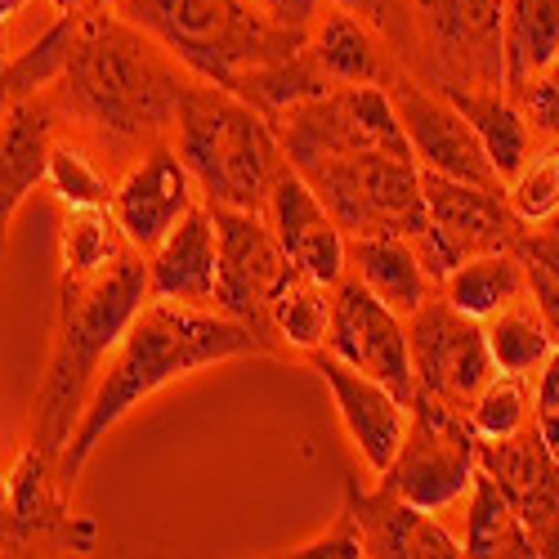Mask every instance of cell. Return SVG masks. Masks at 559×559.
I'll list each match as a JSON object with an SVG mask.
<instances>
[{
	"instance_id": "cell-34",
	"label": "cell",
	"mask_w": 559,
	"mask_h": 559,
	"mask_svg": "<svg viewBox=\"0 0 559 559\" xmlns=\"http://www.w3.org/2000/svg\"><path fill=\"white\" fill-rule=\"evenodd\" d=\"M332 5L349 10L354 19H362L377 32L399 68H407L412 76L426 72V50H421V32H416L412 0H332Z\"/></svg>"
},
{
	"instance_id": "cell-20",
	"label": "cell",
	"mask_w": 559,
	"mask_h": 559,
	"mask_svg": "<svg viewBox=\"0 0 559 559\" xmlns=\"http://www.w3.org/2000/svg\"><path fill=\"white\" fill-rule=\"evenodd\" d=\"M144 260L153 300L215 309V219L206 202L183 215Z\"/></svg>"
},
{
	"instance_id": "cell-10",
	"label": "cell",
	"mask_w": 559,
	"mask_h": 559,
	"mask_svg": "<svg viewBox=\"0 0 559 559\" xmlns=\"http://www.w3.org/2000/svg\"><path fill=\"white\" fill-rule=\"evenodd\" d=\"M407 354H412V377L416 390L448 403V407H471V399L492 381V354L484 341V322L452 309L439 292L421 300L407 318Z\"/></svg>"
},
{
	"instance_id": "cell-2",
	"label": "cell",
	"mask_w": 559,
	"mask_h": 559,
	"mask_svg": "<svg viewBox=\"0 0 559 559\" xmlns=\"http://www.w3.org/2000/svg\"><path fill=\"white\" fill-rule=\"evenodd\" d=\"M242 354H269L264 341L242 328L238 318H228L219 309H198V305H170V300H144L126 322V332L117 349L108 354L95 390L85 399L81 421L59 456V475L72 484L90 452L104 443V435L126 421V416L153 399L157 390L193 377V371L224 362V358H242Z\"/></svg>"
},
{
	"instance_id": "cell-44",
	"label": "cell",
	"mask_w": 559,
	"mask_h": 559,
	"mask_svg": "<svg viewBox=\"0 0 559 559\" xmlns=\"http://www.w3.org/2000/svg\"><path fill=\"white\" fill-rule=\"evenodd\" d=\"M50 5H55L59 14H68V10H85V5H90V0H50Z\"/></svg>"
},
{
	"instance_id": "cell-27",
	"label": "cell",
	"mask_w": 559,
	"mask_h": 559,
	"mask_svg": "<svg viewBox=\"0 0 559 559\" xmlns=\"http://www.w3.org/2000/svg\"><path fill=\"white\" fill-rule=\"evenodd\" d=\"M524 264L515 251H492V255H475V260H465L456 264L443 283H439V296L461 309V313H471V318H492L497 309H506L515 296H524Z\"/></svg>"
},
{
	"instance_id": "cell-32",
	"label": "cell",
	"mask_w": 559,
	"mask_h": 559,
	"mask_svg": "<svg viewBox=\"0 0 559 559\" xmlns=\"http://www.w3.org/2000/svg\"><path fill=\"white\" fill-rule=\"evenodd\" d=\"M506 202L524 224H546L559 215V139H537L524 166L506 179Z\"/></svg>"
},
{
	"instance_id": "cell-29",
	"label": "cell",
	"mask_w": 559,
	"mask_h": 559,
	"mask_svg": "<svg viewBox=\"0 0 559 559\" xmlns=\"http://www.w3.org/2000/svg\"><path fill=\"white\" fill-rule=\"evenodd\" d=\"M273 336L300 349V354H313L328 345V328H332V287L328 283H318V277L292 269L287 273V283L277 287L273 296Z\"/></svg>"
},
{
	"instance_id": "cell-28",
	"label": "cell",
	"mask_w": 559,
	"mask_h": 559,
	"mask_svg": "<svg viewBox=\"0 0 559 559\" xmlns=\"http://www.w3.org/2000/svg\"><path fill=\"white\" fill-rule=\"evenodd\" d=\"M484 341H488L492 367L510 371V377H537L542 362L555 354V341L528 292L515 296L506 309H497L492 318H484Z\"/></svg>"
},
{
	"instance_id": "cell-23",
	"label": "cell",
	"mask_w": 559,
	"mask_h": 559,
	"mask_svg": "<svg viewBox=\"0 0 559 559\" xmlns=\"http://www.w3.org/2000/svg\"><path fill=\"white\" fill-rule=\"evenodd\" d=\"M452 99V108L471 121V130L479 134V144L492 162V170L501 175V183L524 166V157L537 148V134L533 126L524 121V112L515 108V99L506 95V90H475V85H435Z\"/></svg>"
},
{
	"instance_id": "cell-3",
	"label": "cell",
	"mask_w": 559,
	"mask_h": 559,
	"mask_svg": "<svg viewBox=\"0 0 559 559\" xmlns=\"http://www.w3.org/2000/svg\"><path fill=\"white\" fill-rule=\"evenodd\" d=\"M144 300H148V260L134 247H126L108 269L90 277L63 273L55 349H50V367H45V381L36 390L32 439H27L45 456L55 461L63 456L108 354L117 349L126 322Z\"/></svg>"
},
{
	"instance_id": "cell-15",
	"label": "cell",
	"mask_w": 559,
	"mask_h": 559,
	"mask_svg": "<svg viewBox=\"0 0 559 559\" xmlns=\"http://www.w3.org/2000/svg\"><path fill=\"white\" fill-rule=\"evenodd\" d=\"M198 202L202 193L170 139L144 148L121 175V183H112V215L139 255H148Z\"/></svg>"
},
{
	"instance_id": "cell-8",
	"label": "cell",
	"mask_w": 559,
	"mask_h": 559,
	"mask_svg": "<svg viewBox=\"0 0 559 559\" xmlns=\"http://www.w3.org/2000/svg\"><path fill=\"white\" fill-rule=\"evenodd\" d=\"M421 202H426V228L412 238V251L421 255L435 287L465 260L515 251L520 233L528 228L510 211L506 189H479V183L448 179L435 170H421Z\"/></svg>"
},
{
	"instance_id": "cell-43",
	"label": "cell",
	"mask_w": 559,
	"mask_h": 559,
	"mask_svg": "<svg viewBox=\"0 0 559 559\" xmlns=\"http://www.w3.org/2000/svg\"><path fill=\"white\" fill-rule=\"evenodd\" d=\"M27 10V0H0V27H5L14 14H23Z\"/></svg>"
},
{
	"instance_id": "cell-17",
	"label": "cell",
	"mask_w": 559,
	"mask_h": 559,
	"mask_svg": "<svg viewBox=\"0 0 559 559\" xmlns=\"http://www.w3.org/2000/svg\"><path fill=\"white\" fill-rule=\"evenodd\" d=\"M345 510L362 537V555L377 559H456L461 537H452L430 510L412 506L385 488H345Z\"/></svg>"
},
{
	"instance_id": "cell-16",
	"label": "cell",
	"mask_w": 559,
	"mask_h": 559,
	"mask_svg": "<svg viewBox=\"0 0 559 559\" xmlns=\"http://www.w3.org/2000/svg\"><path fill=\"white\" fill-rule=\"evenodd\" d=\"M264 219L273 228L277 247H283V255L318 277V283L336 287L345 269H349V238L341 233V224L328 215V206L318 202V193L309 189V183L292 170V162L277 170L273 189H269V202H264Z\"/></svg>"
},
{
	"instance_id": "cell-37",
	"label": "cell",
	"mask_w": 559,
	"mask_h": 559,
	"mask_svg": "<svg viewBox=\"0 0 559 559\" xmlns=\"http://www.w3.org/2000/svg\"><path fill=\"white\" fill-rule=\"evenodd\" d=\"M510 99H515L537 139H559V55L520 90H510Z\"/></svg>"
},
{
	"instance_id": "cell-6",
	"label": "cell",
	"mask_w": 559,
	"mask_h": 559,
	"mask_svg": "<svg viewBox=\"0 0 559 559\" xmlns=\"http://www.w3.org/2000/svg\"><path fill=\"white\" fill-rule=\"evenodd\" d=\"M296 170V166H292ZM345 238H416L426 228L421 166L399 148H358L296 170Z\"/></svg>"
},
{
	"instance_id": "cell-22",
	"label": "cell",
	"mask_w": 559,
	"mask_h": 559,
	"mask_svg": "<svg viewBox=\"0 0 559 559\" xmlns=\"http://www.w3.org/2000/svg\"><path fill=\"white\" fill-rule=\"evenodd\" d=\"M309 50L332 85H385L390 72L399 68L394 55L385 50V40L341 5H332L322 19H313Z\"/></svg>"
},
{
	"instance_id": "cell-39",
	"label": "cell",
	"mask_w": 559,
	"mask_h": 559,
	"mask_svg": "<svg viewBox=\"0 0 559 559\" xmlns=\"http://www.w3.org/2000/svg\"><path fill=\"white\" fill-rule=\"evenodd\" d=\"M292 555H322V559H358L362 555V537H358V528H354V520H349V510L341 506V515H336V524L322 533L318 542H309V546H296Z\"/></svg>"
},
{
	"instance_id": "cell-40",
	"label": "cell",
	"mask_w": 559,
	"mask_h": 559,
	"mask_svg": "<svg viewBox=\"0 0 559 559\" xmlns=\"http://www.w3.org/2000/svg\"><path fill=\"white\" fill-rule=\"evenodd\" d=\"M255 5H264L277 23H287V27H313V19H318V5L322 0H255Z\"/></svg>"
},
{
	"instance_id": "cell-11",
	"label": "cell",
	"mask_w": 559,
	"mask_h": 559,
	"mask_svg": "<svg viewBox=\"0 0 559 559\" xmlns=\"http://www.w3.org/2000/svg\"><path fill=\"white\" fill-rule=\"evenodd\" d=\"M412 14L426 50L421 81L506 90V59H501L506 0H412Z\"/></svg>"
},
{
	"instance_id": "cell-5",
	"label": "cell",
	"mask_w": 559,
	"mask_h": 559,
	"mask_svg": "<svg viewBox=\"0 0 559 559\" xmlns=\"http://www.w3.org/2000/svg\"><path fill=\"white\" fill-rule=\"evenodd\" d=\"M121 19L148 32L198 81L233 90L247 72L305 50L309 32L277 23L255 0H117Z\"/></svg>"
},
{
	"instance_id": "cell-21",
	"label": "cell",
	"mask_w": 559,
	"mask_h": 559,
	"mask_svg": "<svg viewBox=\"0 0 559 559\" xmlns=\"http://www.w3.org/2000/svg\"><path fill=\"white\" fill-rule=\"evenodd\" d=\"M10 484V533H14V550L27 542H63L72 550H90L95 537H76V520L68 515L63 501V475L59 461L45 456L36 443L23 448V456L14 461V471L5 475Z\"/></svg>"
},
{
	"instance_id": "cell-12",
	"label": "cell",
	"mask_w": 559,
	"mask_h": 559,
	"mask_svg": "<svg viewBox=\"0 0 559 559\" xmlns=\"http://www.w3.org/2000/svg\"><path fill=\"white\" fill-rule=\"evenodd\" d=\"M385 95L394 104L403 139H407V148L421 170L479 183V189H506L501 175L488 162V153H484V144H479V134L452 108V99L443 90H435L421 76H412L407 68H394L385 81Z\"/></svg>"
},
{
	"instance_id": "cell-33",
	"label": "cell",
	"mask_w": 559,
	"mask_h": 559,
	"mask_svg": "<svg viewBox=\"0 0 559 559\" xmlns=\"http://www.w3.org/2000/svg\"><path fill=\"white\" fill-rule=\"evenodd\" d=\"M465 421L479 439H501L515 435L533 421V377H510V371H492V381L471 399Z\"/></svg>"
},
{
	"instance_id": "cell-9",
	"label": "cell",
	"mask_w": 559,
	"mask_h": 559,
	"mask_svg": "<svg viewBox=\"0 0 559 559\" xmlns=\"http://www.w3.org/2000/svg\"><path fill=\"white\" fill-rule=\"evenodd\" d=\"M211 219H215V309L238 318L242 328H251L264 341V349H273L277 336L269 309L296 264L277 247L264 211L211 206Z\"/></svg>"
},
{
	"instance_id": "cell-13",
	"label": "cell",
	"mask_w": 559,
	"mask_h": 559,
	"mask_svg": "<svg viewBox=\"0 0 559 559\" xmlns=\"http://www.w3.org/2000/svg\"><path fill=\"white\" fill-rule=\"evenodd\" d=\"M322 349L362 371V377L381 381L399 403H412L416 377H412L403 313H394L381 296H371L358 277H341L332 287V328Z\"/></svg>"
},
{
	"instance_id": "cell-42",
	"label": "cell",
	"mask_w": 559,
	"mask_h": 559,
	"mask_svg": "<svg viewBox=\"0 0 559 559\" xmlns=\"http://www.w3.org/2000/svg\"><path fill=\"white\" fill-rule=\"evenodd\" d=\"M10 104H14V90H10V59H5V50H0V117L10 112Z\"/></svg>"
},
{
	"instance_id": "cell-45",
	"label": "cell",
	"mask_w": 559,
	"mask_h": 559,
	"mask_svg": "<svg viewBox=\"0 0 559 559\" xmlns=\"http://www.w3.org/2000/svg\"><path fill=\"white\" fill-rule=\"evenodd\" d=\"M90 5H117V0H90Z\"/></svg>"
},
{
	"instance_id": "cell-1",
	"label": "cell",
	"mask_w": 559,
	"mask_h": 559,
	"mask_svg": "<svg viewBox=\"0 0 559 559\" xmlns=\"http://www.w3.org/2000/svg\"><path fill=\"white\" fill-rule=\"evenodd\" d=\"M193 81L189 68L112 5H85L50 95L99 148L139 157L170 139L179 99Z\"/></svg>"
},
{
	"instance_id": "cell-35",
	"label": "cell",
	"mask_w": 559,
	"mask_h": 559,
	"mask_svg": "<svg viewBox=\"0 0 559 559\" xmlns=\"http://www.w3.org/2000/svg\"><path fill=\"white\" fill-rule=\"evenodd\" d=\"M76 14L81 10H68L59 14L50 27H45L19 59H10V90L14 99L23 95H36V90H50L68 63V50H72V32H76Z\"/></svg>"
},
{
	"instance_id": "cell-7",
	"label": "cell",
	"mask_w": 559,
	"mask_h": 559,
	"mask_svg": "<svg viewBox=\"0 0 559 559\" xmlns=\"http://www.w3.org/2000/svg\"><path fill=\"white\" fill-rule=\"evenodd\" d=\"M479 471V435L471 430L461 407H448L416 390L407 403V430L381 471V488L430 510L456 506Z\"/></svg>"
},
{
	"instance_id": "cell-14",
	"label": "cell",
	"mask_w": 559,
	"mask_h": 559,
	"mask_svg": "<svg viewBox=\"0 0 559 559\" xmlns=\"http://www.w3.org/2000/svg\"><path fill=\"white\" fill-rule=\"evenodd\" d=\"M479 471L515 506L542 559H559V456L528 421L515 435L479 439Z\"/></svg>"
},
{
	"instance_id": "cell-18",
	"label": "cell",
	"mask_w": 559,
	"mask_h": 559,
	"mask_svg": "<svg viewBox=\"0 0 559 559\" xmlns=\"http://www.w3.org/2000/svg\"><path fill=\"white\" fill-rule=\"evenodd\" d=\"M59 104L50 90H36L10 104L0 117V251H5V228L19 215V206L45 183V166H50V148L59 139Z\"/></svg>"
},
{
	"instance_id": "cell-38",
	"label": "cell",
	"mask_w": 559,
	"mask_h": 559,
	"mask_svg": "<svg viewBox=\"0 0 559 559\" xmlns=\"http://www.w3.org/2000/svg\"><path fill=\"white\" fill-rule=\"evenodd\" d=\"M533 426L546 439V448L559 456V349L533 377Z\"/></svg>"
},
{
	"instance_id": "cell-41",
	"label": "cell",
	"mask_w": 559,
	"mask_h": 559,
	"mask_svg": "<svg viewBox=\"0 0 559 559\" xmlns=\"http://www.w3.org/2000/svg\"><path fill=\"white\" fill-rule=\"evenodd\" d=\"M0 546L14 550V533H10V484L0 475Z\"/></svg>"
},
{
	"instance_id": "cell-4",
	"label": "cell",
	"mask_w": 559,
	"mask_h": 559,
	"mask_svg": "<svg viewBox=\"0 0 559 559\" xmlns=\"http://www.w3.org/2000/svg\"><path fill=\"white\" fill-rule=\"evenodd\" d=\"M170 144L179 162L189 166L202 202L264 211L277 170L287 166V153L264 112H255L242 95L224 85L193 81L183 90Z\"/></svg>"
},
{
	"instance_id": "cell-46",
	"label": "cell",
	"mask_w": 559,
	"mask_h": 559,
	"mask_svg": "<svg viewBox=\"0 0 559 559\" xmlns=\"http://www.w3.org/2000/svg\"><path fill=\"white\" fill-rule=\"evenodd\" d=\"M555 219H559V215H555Z\"/></svg>"
},
{
	"instance_id": "cell-31",
	"label": "cell",
	"mask_w": 559,
	"mask_h": 559,
	"mask_svg": "<svg viewBox=\"0 0 559 559\" xmlns=\"http://www.w3.org/2000/svg\"><path fill=\"white\" fill-rule=\"evenodd\" d=\"M515 255L524 264V287L559 349V219L528 224L515 242Z\"/></svg>"
},
{
	"instance_id": "cell-30",
	"label": "cell",
	"mask_w": 559,
	"mask_h": 559,
	"mask_svg": "<svg viewBox=\"0 0 559 559\" xmlns=\"http://www.w3.org/2000/svg\"><path fill=\"white\" fill-rule=\"evenodd\" d=\"M126 233L112 215V206H68L63 228H59V251H63V273L90 277L108 269L126 251Z\"/></svg>"
},
{
	"instance_id": "cell-24",
	"label": "cell",
	"mask_w": 559,
	"mask_h": 559,
	"mask_svg": "<svg viewBox=\"0 0 559 559\" xmlns=\"http://www.w3.org/2000/svg\"><path fill=\"white\" fill-rule=\"evenodd\" d=\"M349 269L371 296H381L403 318L439 292L407 238H349Z\"/></svg>"
},
{
	"instance_id": "cell-26",
	"label": "cell",
	"mask_w": 559,
	"mask_h": 559,
	"mask_svg": "<svg viewBox=\"0 0 559 559\" xmlns=\"http://www.w3.org/2000/svg\"><path fill=\"white\" fill-rule=\"evenodd\" d=\"M559 55V0H506L501 19V59L506 95L537 76Z\"/></svg>"
},
{
	"instance_id": "cell-25",
	"label": "cell",
	"mask_w": 559,
	"mask_h": 559,
	"mask_svg": "<svg viewBox=\"0 0 559 559\" xmlns=\"http://www.w3.org/2000/svg\"><path fill=\"white\" fill-rule=\"evenodd\" d=\"M465 555H501V559H537V542L520 524L515 506L492 484V475L475 471L471 488H465Z\"/></svg>"
},
{
	"instance_id": "cell-36",
	"label": "cell",
	"mask_w": 559,
	"mask_h": 559,
	"mask_svg": "<svg viewBox=\"0 0 559 559\" xmlns=\"http://www.w3.org/2000/svg\"><path fill=\"white\" fill-rule=\"evenodd\" d=\"M45 183L59 193L63 206H112L108 175L95 166V157H90L81 144H72V139H55L50 166H45Z\"/></svg>"
},
{
	"instance_id": "cell-19",
	"label": "cell",
	"mask_w": 559,
	"mask_h": 559,
	"mask_svg": "<svg viewBox=\"0 0 559 559\" xmlns=\"http://www.w3.org/2000/svg\"><path fill=\"white\" fill-rule=\"evenodd\" d=\"M309 358L322 371V381H328L336 412H341L349 439L358 443L362 461L381 475L399 448V439H403V430H407V403H399L381 381L362 377V371H354L349 362H341L328 349H313Z\"/></svg>"
}]
</instances>
